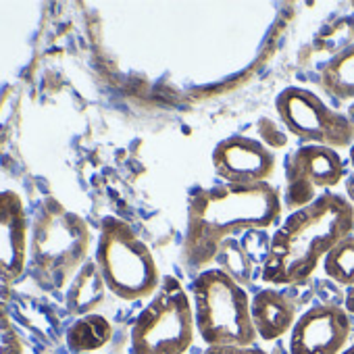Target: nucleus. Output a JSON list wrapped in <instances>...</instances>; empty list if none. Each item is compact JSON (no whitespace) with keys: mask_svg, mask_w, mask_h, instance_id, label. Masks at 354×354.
Instances as JSON below:
<instances>
[{"mask_svg":"<svg viewBox=\"0 0 354 354\" xmlns=\"http://www.w3.org/2000/svg\"><path fill=\"white\" fill-rule=\"evenodd\" d=\"M283 211L279 192L269 184H219L196 188L188 196L184 257L192 267H207L225 240L252 230H269Z\"/></svg>","mask_w":354,"mask_h":354,"instance_id":"obj_1","label":"nucleus"},{"mask_svg":"<svg viewBox=\"0 0 354 354\" xmlns=\"http://www.w3.org/2000/svg\"><path fill=\"white\" fill-rule=\"evenodd\" d=\"M354 207L335 192L321 194L313 205L294 211L271 236L261 277L269 286L308 283L327 252L352 236Z\"/></svg>","mask_w":354,"mask_h":354,"instance_id":"obj_2","label":"nucleus"},{"mask_svg":"<svg viewBox=\"0 0 354 354\" xmlns=\"http://www.w3.org/2000/svg\"><path fill=\"white\" fill-rule=\"evenodd\" d=\"M196 331L209 348H248L257 342L252 298L221 269H205L192 281Z\"/></svg>","mask_w":354,"mask_h":354,"instance_id":"obj_3","label":"nucleus"},{"mask_svg":"<svg viewBox=\"0 0 354 354\" xmlns=\"http://www.w3.org/2000/svg\"><path fill=\"white\" fill-rule=\"evenodd\" d=\"M192 296L182 281L165 275L129 331L131 354H186L194 344Z\"/></svg>","mask_w":354,"mask_h":354,"instance_id":"obj_4","label":"nucleus"},{"mask_svg":"<svg viewBox=\"0 0 354 354\" xmlns=\"http://www.w3.org/2000/svg\"><path fill=\"white\" fill-rule=\"evenodd\" d=\"M98 265L104 283L123 300H142L154 296L162 279L150 248L133 234L127 223L115 217H109L102 223Z\"/></svg>","mask_w":354,"mask_h":354,"instance_id":"obj_5","label":"nucleus"},{"mask_svg":"<svg viewBox=\"0 0 354 354\" xmlns=\"http://www.w3.org/2000/svg\"><path fill=\"white\" fill-rule=\"evenodd\" d=\"M275 111L286 131L315 146L344 150L354 144V125L306 88L290 86L275 98Z\"/></svg>","mask_w":354,"mask_h":354,"instance_id":"obj_6","label":"nucleus"},{"mask_svg":"<svg viewBox=\"0 0 354 354\" xmlns=\"http://www.w3.org/2000/svg\"><path fill=\"white\" fill-rule=\"evenodd\" d=\"M346 177L344 158L337 150L302 144L286 158V192L283 207L300 211L313 205L321 194L331 192Z\"/></svg>","mask_w":354,"mask_h":354,"instance_id":"obj_7","label":"nucleus"},{"mask_svg":"<svg viewBox=\"0 0 354 354\" xmlns=\"http://www.w3.org/2000/svg\"><path fill=\"white\" fill-rule=\"evenodd\" d=\"M350 333L352 321L344 306H310L290 331V354H342Z\"/></svg>","mask_w":354,"mask_h":354,"instance_id":"obj_8","label":"nucleus"},{"mask_svg":"<svg viewBox=\"0 0 354 354\" xmlns=\"http://www.w3.org/2000/svg\"><path fill=\"white\" fill-rule=\"evenodd\" d=\"M211 160L223 184H263L269 182L275 171L273 152L261 140L248 136H230L221 140L213 148Z\"/></svg>","mask_w":354,"mask_h":354,"instance_id":"obj_9","label":"nucleus"},{"mask_svg":"<svg viewBox=\"0 0 354 354\" xmlns=\"http://www.w3.org/2000/svg\"><path fill=\"white\" fill-rule=\"evenodd\" d=\"M252 323L261 339L275 342L292 331L296 323V304L281 290H259L252 296Z\"/></svg>","mask_w":354,"mask_h":354,"instance_id":"obj_10","label":"nucleus"},{"mask_svg":"<svg viewBox=\"0 0 354 354\" xmlns=\"http://www.w3.org/2000/svg\"><path fill=\"white\" fill-rule=\"evenodd\" d=\"M321 88L337 100H354V42L335 53L321 69Z\"/></svg>","mask_w":354,"mask_h":354,"instance_id":"obj_11","label":"nucleus"},{"mask_svg":"<svg viewBox=\"0 0 354 354\" xmlns=\"http://www.w3.org/2000/svg\"><path fill=\"white\" fill-rule=\"evenodd\" d=\"M113 335V327L104 317L98 315H90L80 319L71 331H69V346L75 352H94L100 350L104 344H109Z\"/></svg>","mask_w":354,"mask_h":354,"instance_id":"obj_12","label":"nucleus"},{"mask_svg":"<svg viewBox=\"0 0 354 354\" xmlns=\"http://www.w3.org/2000/svg\"><path fill=\"white\" fill-rule=\"evenodd\" d=\"M323 271L327 279L342 288L354 286V234L337 242L323 261Z\"/></svg>","mask_w":354,"mask_h":354,"instance_id":"obj_13","label":"nucleus"},{"mask_svg":"<svg viewBox=\"0 0 354 354\" xmlns=\"http://www.w3.org/2000/svg\"><path fill=\"white\" fill-rule=\"evenodd\" d=\"M215 263H217V269L225 271L230 277H234L240 286L248 283L252 279V269H254V263L248 259V254L244 252L242 244L232 238V240H225L215 257Z\"/></svg>","mask_w":354,"mask_h":354,"instance_id":"obj_14","label":"nucleus"},{"mask_svg":"<svg viewBox=\"0 0 354 354\" xmlns=\"http://www.w3.org/2000/svg\"><path fill=\"white\" fill-rule=\"evenodd\" d=\"M242 248L244 252L248 254V259L252 263H265L267 254H269V246H271V238L267 234V230H252V232H246L244 238H242Z\"/></svg>","mask_w":354,"mask_h":354,"instance_id":"obj_15","label":"nucleus"},{"mask_svg":"<svg viewBox=\"0 0 354 354\" xmlns=\"http://www.w3.org/2000/svg\"><path fill=\"white\" fill-rule=\"evenodd\" d=\"M263 123L267 125V127H259V131L263 133V140L269 144V146H286V142H288V138H286V131H281L273 121H269V119H263ZM263 142V144H265Z\"/></svg>","mask_w":354,"mask_h":354,"instance_id":"obj_16","label":"nucleus"},{"mask_svg":"<svg viewBox=\"0 0 354 354\" xmlns=\"http://www.w3.org/2000/svg\"><path fill=\"white\" fill-rule=\"evenodd\" d=\"M205 354H269V352H265V350L259 348V346H248V348H234V346H227V348H207Z\"/></svg>","mask_w":354,"mask_h":354,"instance_id":"obj_17","label":"nucleus"},{"mask_svg":"<svg viewBox=\"0 0 354 354\" xmlns=\"http://www.w3.org/2000/svg\"><path fill=\"white\" fill-rule=\"evenodd\" d=\"M344 308H346V313H348V315H352V317H354V286H352V288H348V290H346V294H344Z\"/></svg>","mask_w":354,"mask_h":354,"instance_id":"obj_18","label":"nucleus"},{"mask_svg":"<svg viewBox=\"0 0 354 354\" xmlns=\"http://www.w3.org/2000/svg\"><path fill=\"white\" fill-rule=\"evenodd\" d=\"M344 188H346V198L348 203L354 207V173L346 177V182H344Z\"/></svg>","mask_w":354,"mask_h":354,"instance_id":"obj_19","label":"nucleus"},{"mask_svg":"<svg viewBox=\"0 0 354 354\" xmlns=\"http://www.w3.org/2000/svg\"><path fill=\"white\" fill-rule=\"evenodd\" d=\"M346 117H348V121L354 125V102L350 104V109H348V115H346Z\"/></svg>","mask_w":354,"mask_h":354,"instance_id":"obj_20","label":"nucleus"},{"mask_svg":"<svg viewBox=\"0 0 354 354\" xmlns=\"http://www.w3.org/2000/svg\"><path fill=\"white\" fill-rule=\"evenodd\" d=\"M348 158H350V165H352V171H354V144L348 148Z\"/></svg>","mask_w":354,"mask_h":354,"instance_id":"obj_21","label":"nucleus"},{"mask_svg":"<svg viewBox=\"0 0 354 354\" xmlns=\"http://www.w3.org/2000/svg\"><path fill=\"white\" fill-rule=\"evenodd\" d=\"M342 354H354V342H352V344H350V346H348V348H346Z\"/></svg>","mask_w":354,"mask_h":354,"instance_id":"obj_22","label":"nucleus"},{"mask_svg":"<svg viewBox=\"0 0 354 354\" xmlns=\"http://www.w3.org/2000/svg\"><path fill=\"white\" fill-rule=\"evenodd\" d=\"M352 9H354V3H352Z\"/></svg>","mask_w":354,"mask_h":354,"instance_id":"obj_23","label":"nucleus"}]
</instances>
